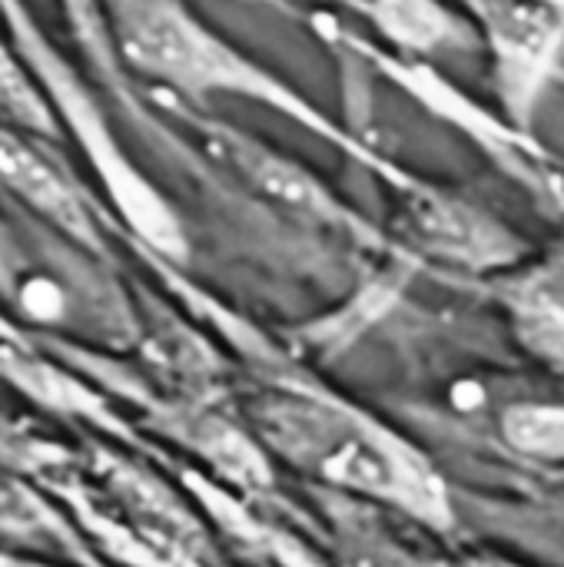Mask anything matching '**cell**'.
I'll return each instance as SVG.
<instances>
[{"instance_id":"6da1fadb","label":"cell","mask_w":564,"mask_h":567,"mask_svg":"<svg viewBox=\"0 0 564 567\" xmlns=\"http://www.w3.org/2000/svg\"><path fill=\"white\" fill-rule=\"evenodd\" d=\"M100 10L123 63L150 83L176 93L186 103H206L209 96H239L259 103L382 173L402 193L416 186L406 169L382 159L352 130L322 113V106H316L306 93L216 33L183 0H100Z\"/></svg>"},{"instance_id":"7a4b0ae2","label":"cell","mask_w":564,"mask_h":567,"mask_svg":"<svg viewBox=\"0 0 564 567\" xmlns=\"http://www.w3.org/2000/svg\"><path fill=\"white\" fill-rule=\"evenodd\" d=\"M479 27L505 116L532 133L545 93L564 76V0H455Z\"/></svg>"},{"instance_id":"3957f363","label":"cell","mask_w":564,"mask_h":567,"mask_svg":"<svg viewBox=\"0 0 564 567\" xmlns=\"http://www.w3.org/2000/svg\"><path fill=\"white\" fill-rule=\"evenodd\" d=\"M326 37L332 43L352 50L372 70H379V76H386L396 90H402L409 100H416L429 116L455 126L469 143L485 150V156L495 166H502L505 173H512L515 179H522L529 186H552L539 140L529 130H519L509 116L485 110L462 86H455L439 66H432L425 60L399 56V53H392L366 37H356L342 27H332V33H326Z\"/></svg>"},{"instance_id":"277c9868","label":"cell","mask_w":564,"mask_h":567,"mask_svg":"<svg viewBox=\"0 0 564 567\" xmlns=\"http://www.w3.org/2000/svg\"><path fill=\"white\" fill-rule=\"evenodd\" d=\"M402 233L419 252L472 272L502 269L525 256L519 233L495 219L485 206L429 183L406 189Z\"/></svg>"},{"instance_id":"5b68a950","label":"cell","mask_w":564,"mask_h":567,"mask_svg":"<svg viewBox=\"0 0 564 567\" xmlns=\"http://www.w3.org/2000/svg\"><path fill=\"white\" fill-rule=\"evenodd\" d=\"M193 126L206 136V143L216 150V156L263 199H269L279 209L302 216V219L352 223V213L336 199V193L319 176H312L302 163L289 159L276 146L249 136L246 130H239L226 120H213V116H203Z\"/></svg>"},{"instance_id":"8992f818","label":"cell","mask_w":564,"mask_h":567,"mask_svg":"<svg viewBox=\"0 0 564 567\" xmlns=\"http://www.w3.org/2000/svg\"><path fill=\"white\" fill-rule=\"evenodd\" d=\"M356 17H362L379 47L432 63L442 53L472 56L482 50L475 20L455 7V0H342Z\"/></svg>"},{"instance_id":"52a82bcc","label":"cell","mask_w":564,"mask_h":567,"mask_svg":"<svg viewBox=\"0 0 564 567\" xmlns=\"http://www.w3.org/2000/svg\"><path fill=\"white\" fill-rule=\"evenodd\" d=\"M322 462H326V475L349 488L396 498L425 515H432L442 505L439 488H432L422 468L376 435H342Z\"/></svg>"},{"instance_id":"ba28073f","label":"cell","mask_w":564,"mask_h":567,"mask_svg":"<svg viewBox=\"0 0 564 567\" xmlns=\"http://www.w3.org/2000/svg\"><path fill=\"white\" fill-rule=\"evenodd\" d=\"M0 186H7L30 209L47 216L53 226H60L73 239L93 243L90 216L80 196L73 193V186L7 120H0Z\"/></svg>"},{"instance_id":"9c48e42d","label":"cell","mask_w":564,"mask_h":567,"mask_svg":"<svg viewBox=\"0 0 564 567\" xmlns=\"http://www.w3.org/2000/svg\"><path fill=\"white\" fill-rule=\"evenodd\" d=\"M509 302L522 342L539 359L564 369V276L539 272L515 286Z\"/></svg>"},{"instance_id":"30bf717a","label":"cell","mask_w":564,"mask_h":567,"mask_svg":"<svg viewBox=\"0 0 564 567\" xmlns=\"http://www.w3.org/2000/svg\"><path fill=\"white\" fill-rule=\"evenodd\" d=\"M502 432L512 449L532 458H564V409L562 405H515L502 419Z\"/></svg>"},{"instance_id":"8fae6325","label":"cell","mask_w":564,"mask_h":567,"mask_svg":"<svg viewBox=\"0 0 564 567\" xmlns=\"http://www.w3.org/2000/svg\"><path fill=\"white\" fill-rule=\"evenodd\" d=\"M0 120L33 133H57L40 90L20 73V66L3 50H0Z\"/></svg>"},{"instance_id":"7c38bea8","label":"cell","mask_w":564,"mask_h":567,"mask_svg":"<svg viewBox=\"0 0 564 567\" xmlns=\"http://www.w3.org/2000/svg\"><path fill=\"white\" fill-rule=\"evenodd\" d=\"M236 3H253V7H269L283 17H293V20H302L306 13L293 3V0H236Z\"/></svg>"},{"instance_id":"4fadbf2b","label":"cell","mask_w":564,"mask_h":567,"mask_svg":"<svg viewBox=\"0 0 564 567\" xmlns=\"http://www.w3.org/2000/svg\"><path fill=\"white\" fill-rule=\"evenodd\" d=\"M562 83H564V76H562Z\"/></svg>"}]
</instances>
